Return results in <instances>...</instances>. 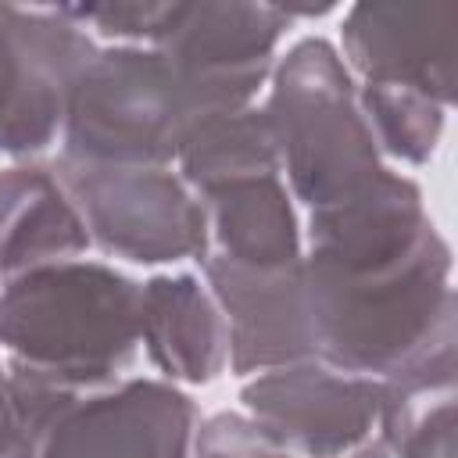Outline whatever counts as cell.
Listing matches in <instances>:
<instances>
[{
    "mask_svg": "<svg viewBox=\"0 0 458 458\" xmlns=\"http://www.w3.org/2000/svg\"><path fill=\"white\" fill-rule=\"evenodd\" d=\"M304 293L318 361L379 383L454 333L451 250L437 225L379 261L304 254Z\"/></svg>",
    "mask_w": 458,
    "mask_h": 458,
    "instance_id": "6da1fadb",
    "label": "cell"
},
{
    "mask_svg": "<svg viewBox=\"0 0 458 458\" xmlns=\"http://www.w3.org/2000/svg\"><path fill=\"white\" fill-rule=\"evenodd\" d=\"M247 104L233 89L182 72L154 47L97 50L68 97L61 157L168 168L200 118Z\"/></svg>",
    "mask_w": 458,
    "mask_h": 458,
    "instance_id": "7a4b0ae2",
    "label": "cell"
},
{
    "mask_svg": "<svg viewBox=\"0 0 458 458\" xmlns=\"http://www.w3.org/2000/svg\"><path fill=\"white\" fill-rule=\"evenodd\" d=\"M140 283L100 261H54L0 290V344L72 383H114L140 344Z\"/></svg>",
    "mask_w": 458,
    "mask_h": 458,
    "instance_id": "3957f363",
    "label": "cell"
},
{
    "mask_svg": "<svg viewBox=\"0 0 458 458\" xmlns=\"http://www.w3.org/2000/svg\"><path fill=\"white\" fill-rule=\"evenodd\" d=\"M265 118L279 172L311 215L369 193L390 172L358 107V86L326 39H301L276 64Z\"/></svg>",
    "mask_w": 458,
    "mask_h": 458,
    "instance_id": "277c9868",
    "label": "cell"
},
{
    "mask_svg": "<svg viewBox=\"0 0 458 458\" xmlns=\"http://www.w3.org/2000/svg\"><path fill=\"white\" fill-rule=\"evenodd\" d=\"M61 11L82 29L122 39V47H154L182 72L233 89L243 100L265 86L276 43L293 21V11L240 0H107L61 4Z\"/></svg>",
    "mask_w": 458,
    "mask_h": 458,
    "instance_id": "5b68a950",
    "label": "cell"
},
{
    "mask_svg": "<svg viewBox=\"0 0 458 458\" xmlns=\"http://www.w3.org/2000/svg\"><path fill=\"white\" fill-rule=\"evenodd\" d=\"M54 168L86 222L89 243L100 250L140 265L208 254V215L179 172L72 157H61Z\"/></svg>",
    "mask_w": 458,
    "mask_h": 458,
    "instance_id": "8992f818",
    "label": "cell"
},
{
    "mask_svg": "<svg viewBox=\"0 0 458 458\" xmlns=\"http://www.w3.org/2000/svg\"><path fill=\"white\" fill-rule=\"evenodd\" d=\"M93 54L89 32L61 7L0 4V154L29 157L57 140Z\"/></svg>",
    "mask_w": 458,
    "mask_h": 458,
    "instance_id": "52a82bcc",
    "label": "cell"
},
{
    "mask_svg": "<svg viewBox=\"0 0 458 458\" xmlns=\"http://www.w3.org/2000/svg\"><path fill=\"white\" fill-rule=\"evenodd\" d=\"M240 401L247 419L297 458H351L379 440V379L318 358L261 372Z\"/></svg>",
    "mask_w": 458,
    "mask_h": 458,
    "instance_id": "ba28073f",
    "label": "cell"
},
{
    "mask_svg": "<svg viewBox=\"0 0 458 458\" xmlns=\"http://www.w3.org/2000/svg\"><path fill=\"white\" fill-rule=\"evenodd\" d=\"M193 444V401L172 383L136 376L75 394L36 458H190Z\"/></svg>",
    "mask_w": 458,
    "mask_h": 458,
    "instance_id": "9c48e42d",
    "label": "cell"
},
{
    "mask_svg": "<svg viewBox=\"0 0 458 458\" xmlns=\"http://www.w3.org/2000/svg\"><path fill=\"white\" fill-rule=\"evenodd\" d=\"M454 21L451 0L354 4L344 18V64L361 82L408 89L451 107L454 100Z\"/></svg>",
    "mask_w": 458,
    "mask_h": 458,
    "instance_id": "30bf717a",
    "label": "cell"
},
{
    "mask_svg": "<svg viewBox=\"0 0 458 458\" xmlns=\"http://www.w3.org/2000/svg\"><path fill=\"white\" fill-rule=\"evenodd\" d=\"M211 297L225 318L233 372H268L318 358L304 293V254L279 268L204 254Z\"/></svg>",
    "mask_w": 458,
    "mask_h": 458,
    "instance_id": "8fae6325",
    "label": "cell"
},
{
    "mask_svg": "<svg viewBox=\"0 0 458 458\" xmlns=\"http://www.w3.org/2000/svg\"><path fill=\"white\" fill-rule=\"evenodd\" d=\"M140 340L154 369L179 383H211L229 361L225 318L193 276H157L143 283Z\"/></svg>",
    "mask_w": 458,
    "mask_h": 458,
    "instance_id": "7c38bea8",
    "label": "cell"
},
{
    "mask_svg": "<svg viewBox=\"0 0 458 458\" xmlns=\"http://www.w3.org/2000/svg\"><path fill=\"white\" fill-rule=\"evenodd\" d=\"M89 247L86 222L54 165L0 172V276L68 261Z\"/></svg>",
    "mask_w": 458,
    "mask_h": 458,
    "instance_id": "4fadbf2b",
    "label": "cell"
},
{
    "mask_svg": "<svg viewBox=\"0 0 458 458\" xmlns=\"http://www.w3.org/2000/svg\"><path fill=\"white\" fill-rule=\"evenodd\" d=\"M208 215V254L279 268L301 258V229L279 172H254L197 193Z\"/></svg>",
    "mask_w": 458,
    "mask_h": 458,
    "instance_id": "5bb4252c",
    "label": "cell"
},
{
    "mask_svg": "<svg viewBox=\"0 0 458 458\" xmlns=\"http://www.w3.org/2000/svg\"><path fill=\"white\" fill-rule=\"evenodd\" d=\"M379 440L386 458H458L454 444V333L386 376Z\"/></svg>",
    "mask_w": 458,
    "mask_h": 458,
    "instance_id": "9a60e30c",
    "label": "cell"
},
{
    "mask_svg": "<svg viewBox=\"0 0 458 458\" xmlns=\"http://www.w3.org/2000/svg\"><path fill=\"white\" fill-rule=\"evenodd\" d=\"M358 107L372 129L379 154H390L408 165H422L433 157L447 107H440L422 93L383 89V86H358Z\"/></svg>",
    "mask_w": 458,
    "mask_h": 458,
    "instance_id": "2e32d148",
    "label": "cell"
},
{
    "mask_svg": "<svg viewBox=\"0 0 458 458\" xmlns=\"http://www.w3.org/2000/svg\"><path fill=\"white\" fill-rule=\"evenodd\" d=\"M193 451H197V458H297L293 451L279 447L268 433H261L247 415H229V411H222L200 426ZM351 458H386V447H383V440H376Z\"/></svg>",
    "mask_w": 458,
    "mask_h": 458,
    "instance_id": "e0dca14e",
    "label": "cell"
},
{
    "mask_svg": "<svg viewBox=\"0 0 458 458\" xmlns=\"http://www.w3.org/2000/svg\"><path fill=\"white\" fill-rule=\"evenodd\" d=\"M11 451V390H7V372L0 369V458Z\"/></svg>",
    "mask_w": 458,
    "mask_h": 458,
    "instance_id": "ac0fdd59",
    "label": "cell"
}]
</instances>
